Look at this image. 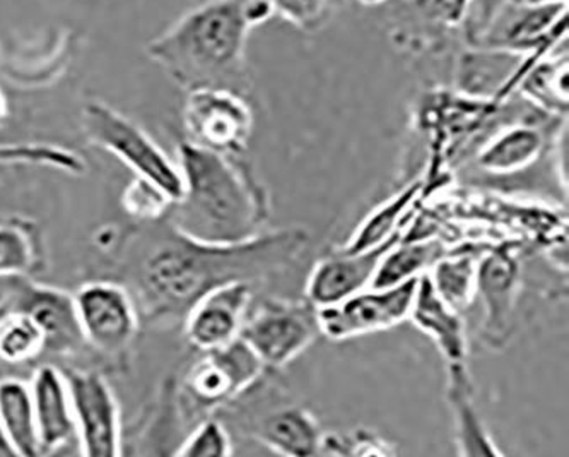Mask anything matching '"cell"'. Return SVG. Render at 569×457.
Listing matches in <instances>:
<instances>
[{
	"label": "cell",
	"instance_id": "6da1fadb",
	"mask_svg": "<svg viewBox=\"0 0 569 457\" xmlns=\"http://www.w3.org/2000/svg\"><path fill=\"white\" fill-rule=\"evenodd\" d=\"M307 228L266 230L240 244L199 242L167 220L133 266V287L152 322H178L203 295L231 281L260 285L284 275L310 247Z\"/></svg>",
	"mask_w": 569,
	"mask_h": 457
},
{
	"label": "cell",
	"instance_id": "7a4b0ae2",
	"mask_svg": "<svg viewBox=\"0 0 569 457\" xmlns=\"http://www.w3.org/2000/svg\"><path fill=\"white\" fill-rule=\"evenodd\" d=\"M177 165L183 193L164 216L180 234L199 242L240 244L267 230L272 201L257 171L243 157L181 141Z\"/></svg>",
	"mask_w": 569,
	"mask_h": 457
},
{
	"label": "cell",
	"instance_id": "3957f363",
	"mask_svg": "<svg viewBox=\"0 0 569 457\" xmlns=\"http://www.w3.org/2000/svg\"><path fill=\"white\" fill-rule=\"evenodd\" d=\"M250 30L243 2L209 0L149 41L146 52L183 90L228 88L244 93Z\"/></svg>",
	"mask_w": 569,
	"mask_h": 457
},
{
	"label": "cell",
	"instance_id": "277c9868",
	"mask_svg": "<svg viewBox=\"0 0 569 457\" xmlns=\"http://www.w3.org/2000/svg\"><path fill=\"white\" fill-rule=\"evenodd\" d=\"M267 372L266 365L240 338L219 350L200 351V357L174 386L187 430L206 418L216 417Z\"/></svg>",
	"mask_w": 569,
	"mask_h": 457
},
{
	"label": "cell",
	"instance_id": "5b68a950",
	"mask_svg": "<svg viewBox=\"0 0 569 457\" xmlns=\"http://www.w3.org/2000/svg\"><path fill=\"white\" fill-rule=\"evenodd\" d=\"M82 132L91 145L110 152L117 160L163 190L171 202L183 193V180L177 161L159 148L138 123L103 101H88L81 112Z\"/></svg>",
	"mask_w": 569,
	"mask_h": 457
},
{
	"label": "cell",
	"instance_id": "8992f818",
	"mask_svg": "<svg viewBox=\"0 0 569 457\" xmlns=\"http://www.w3.org/2000/svg\"><path fill=\"white\" fill-rule=\"evenodd\" d=\"M317 307L307 298H266L250 309L240 339L269 372H278L320 338Z\"/></svg>",
	"mask_w": 569,
	"mask_h": 457
},
{
	"label": "cell",
	"instance_id": "52a82bcc",
	"mask_svg": "<svg viewBox=\"0 0 569 457\" xmlns=\"http://www.w3.org/2000/svg\"><path fill=\"white\" fill-rule=\"evenodd\" d=\"M252 107L228 88H196L183 105L187 141L224 157H244L252 141Z\"/></svg>",
	"mask_w": 569,
	"mask_h": 457
},
{
	"label": "cell",
	"instance_id": "ba28073f",
	"mask_svg": "<svg viewBox=\"0 0 569 457\" xmlns=\"http://www.w3.org/2000/svg\"><path fill=\"white\" fill-rule=\"evenodd\" d=\"M418 279L389 288L368 287L339 304L317 309L320 335L330 341H349L407 322Z\"/></svg>",
	"mask_w": 569,
	"mask_h": 457
},
{
	"label": "cell",
	"instance_id": "9c48e42d",
	"mask_svg": "<svg viewBox=\"0 0 569 457\" xmlns=\"http://www.w3.org/2000/svg\"><path fill=\"white\" fill-rule=\"evenodd\" d=\"M521 268L513 247H488L477 259V291L485 309L479 339L491 351L508 348L517 331Z\"/></svg>",
	"mask_w": 569,
	"mask_h": 457
},
{
	"label": "cell",
	"instance_id": "30bf717a",
	"mask_svg": "<svg viewBox=\"0 0 569 457\" xmlns=\"http://www.w3.org/2000/svg\"><path fill=\"white\" fill-rule=\"evenodd\" d=\"M86 345L108 357L122 355L139 335V312L127 288L116 281L84 282L74 295Z\"/></svg>",
	"mask_w": 569,
	"mask_h": 457
},
{
	"label": "cell",
	"instance_id": "8fae6325",
	"mask_svg": "<svg viewBox=\"0 0 569 457\" xmlns=\"http://www.w3.org/2000/svg\"><path fill=\"white\" fill-rule=\"evenodd\" d=\"M221 411L237 413L240 434L247 435L272 453L281 456L320 454L326 430L320 427V421L313 413L300 403L279 401V398H276L274 405L269 408H253L241 399H234Z\"/></svg>",
	"mask_w": 569,
	"mask_h": 457
},
{
	"label": "cell",
	"instance_id": "7c38bea8",
	"mask_svg": "<svg viewBox=\"0 0 569 457\" xmlns=\"http://www.w3.org/2000/svg\"><path fill=\"white\" fill-rule=\"evenodd\" d=\"M66 380L79 453L86 457L122 456L119 403L108 380L94 370H69Z\"/></svg>",
	"mask_w": 569,
	"mask_h": 457
},
{
	"label": "cell",
	"instance_id": "4fadbf2b",
	"mask_svg": "<svg viewBox=\"0 0 569 457\" xmlns=\"http://www.w3.org/2000/svg\"><path fill=\"white\" fill-rule=\"evenodd\" d=\"M0 309L30 314L47 338V351L66 357L86 345L79 328L74 298L59 288L44 287L22 276L0 278Z\"/></svg>",
	"mask_w": 569,
	"mask_h": 457
},
{
	"label": "cell",
	"instance_id": "5bb4252c",
	"mask_svg": "<svg viewBox=\"0 0 569 457\" xmlns=\"http://www.w3.org/2000/svg\"><path fill=\"white\" fill-rule=\"evenodd\" d=\"M256 285L231 281L196 301L183 319V331L193 350L212 351L237 341L252 309Z\"/></svg>",
	"mask_w": 569,
	"mask_h": 457
},
{
	"label": "cell",
	"instance_id": "9a60e30c",
	"mask_svg": "<svg viewBox=\"0 0 569 457\" xmlns=\"http://www.w3.org/2000/svg\"><path fill=\"white\" fill-rule=\"evenodd\" d=\"M406 235H396L389 242L358 254L330 250L315 262L305 285V298L317 309L339 304L351 295L371 287L381 257Z\"/></svg>",
	"mask_w": 569,
	"mask_h": 457
},
{
	"label": "cell",
	"instance_id": "2e32d148",
	"mask_svg": "<svg viewBox=\"0 0 569 457\" xmlns=\"http://www.w3.org/2000/svg\"><path fill=\"white\" fill-rule=\"evenodd\" d=\"M555 141L549 145L548 132L536 123H510L477 142L470 163L486 177H517L530 170L540 158L551 155Z\"/></svg>",
	"mask_w": 569,
	"mask_h": 457
},
{
	"label": "cell",
	"instance_id": "e0dca14e",
	"mask_svg": "<svg viewBox=\"0 0 569 457\" xmlns=\"http://www.w3.org/2000/svg\"><path fill=\"white\" fill-rule=\"evenodd\" d=\"M30 387L41 456L57 453L72 439L78 440L66 374L56 365H40L31 377Z\"/></svg>",
	"mask_w": 569,
	"mask_h": 457
},
{
	"label": "cell",
	"instance_id": "ac0fdd59",
	"mask_svg": "<svg viewBox=\"0 0 569 457\" xmlns=\"http://www.w3.org/2000/svg\"><path fill=\"white\" fill-rule=\"evenodd\" d=\"M407 320L435 342L445 364H467L469 338L463 314L451 309L450 305L435 291L426 272L419 276L411 314Z\"/></svg>",
	"mask_w": 569,
	"mask_h": 457
},
{
	"label": "cell",
	"instance_id": "d6986e66",
	"mask_svg": "<svg viewBox=\"0 0 569 457\" xmlns=\"http://www.w3.org/2000/svg\"><path fill=\"white\" fill-rule=\"evenodd\" d=\"M469 365H447V401L453 418L455 446L460 456L501 457L492 435L477 409Z\"/></svg>",
	"mask_w": 569,
	"mask_h": 457
},
{
	"label": "cell",
	"instance_id": "ffe728a7",
	"mask_svg": "<svg viewBox=\"0 0 569 457\" xmlns=\"http://www.w3.org/2000/svg\"><path fill=\"white\" fill-rule=\"evenodd\" d=\"M426 180L415 179L407 183L400 192L378 205L370 215L352 231L345 244L336 247V252L358 254L375 249L390 238L406 231L407 223L412 218V209L421 198Z\"/></svg>",
	"mask_w": 569,
	"mask_h": 457
},
{
	"label": "cell",
	"instance_id": "44dd1931",
	"mask_svg": "<svg viewBox=\"0 0 569 457\" xmlns=\"http://www.w3.org/2000/svg\"><path fill=\"white\" fill-rule=\"evenodd\" d=\"M0 428L16 456H41L31 387L19 377L0 379Z\"/></svg>",
	"mask_w": 569,
	"mask_h": 457
},
{
	"label": "cell",
	"instance_id": "7402d4cb",
	"mask_svg": "<svg viewBox=\"0 0 569 457\" xmlns=\"http://www.w3.org/2000/svg\"><path fill=\"white\" fill-rule=\"evenodd\" d=\"M448 252L450 249L437 238H415L412 240V238L402 237L381 257L371 287H396L400 282L419 278Z\"/></svg>",
	"mask_w": 569,
	"mask_h": 457
},
{
	"label": "cell",
	"instance_id": "603a6c76",
	"mask_svg": "<svg viewBox=\"0 0 569 457\" xmlns=\"http://www.w3.org/2000/svg\"><path fill=\"white\" fill-rule=\"evenodd\" d=\"M479 256L469 249L450 250L426 272L435 291L457 312H466L476 301Z\"/></svg>",
	"mask_w": 569,
	"mask_h": 457
},
{
	"label": "cell",
	"instance_id": "cb8c5ba5",
	"mask_svg": "<svg viewBox=\"0 0 569 457\" xmlns=\"http://www.w3.org/2000/svg\"><path fill=\"white\" fill-rule=\"evenodd\" d=\"M47 354L40 324L18 309H0V364L19 367Z\"/></svg>",
	"mask_w": 569,
	"mask_h": 457
},
{
	"label": "cell",
	"instance_id": "d4e9b609",
	"mask_svg": "<svg viewBox=\"0 0 569 457\" xmlns=\"http://www.w3.org/2000/svg\"><path fill=\"white\" fill-rule=\"evenodd\" d=\"M517 88L549 116H566L568 110V62L539 60L521 76Z\"/></svg>",
	"mask_w": 569,
	"mask_h": 457
},
{
	"label": "cell",
	"instance_id": "484cf974",
	"mask_svg": "<svg viewBox=\"0 0 569 457\" xmlns=\"http://www.w3.org/2000/svg\"><path fill=\"white\" fill-rule=\"evenodd\" d=\"M0 163L52 168L74 177L84 176L88 170V163L78 151L59 145H49V142L0 145Z\"/></svg>",
	"mask_w": 569,
	"mask_h": 457
},
{
	"label": "cell",
	"instance_id": "4316f807",
	"mask_svg": "<svg viewBox=\"0 0 569 457\" xmlns=\"http://www.w3.org/2000/svg\"><path fill=\"white\" fill-rule=\"evenodd\" d=\"M37 262L33 234L22 225L0 223V278L24 276Z\"/></svg>",
	"mask_w": 569,
	"mask_h": 457
},
{
	"label": "cell",
	"instance_id": "83f0119b",
	"mask_svg": "<svg viewBox=\"0 0 569 457\" xmlns=\"http://www.w3.org/2000/svg\"><path fill=\"white\" fill-rule=\"evenodd\" d=\"M233 435L219 417H209L190 428L173 456L228 457L234 453Z\"/></svg>",
	"mask_w": 569,
	"mask_h": 457
},
{
	"label": "cell",
	"instance_id": "f1b7e54d",
	"mask_svg": "<svg viewBox=\"0 0 569 457\" xmlns=\"http://www.w3.org/2000/svg\"><path fill=\"white\" fill-rule=\"evenodd\" d=\"M396 446L371 428H351L346 431H326L320 454L332 456H393Z\"/></svg>",
	"mask_w": 569,
	"mask_h": 457
},
{
	"label": "cell",
	"instance_id": "f546056e",
	"mask_svg": "<svg viewBox=\"0 0 569 457\" xmlns=\"http://www.w3.org/2000/svg\"><path fill=\"white\" fill-rule=\"evenodd\" d=\"M171 205L173 202L163 190L141 177H133L132 182L123 189V209L138 220H164Z\"/></svg>",
	"mask_w": 569,
	"mask_h": 457
},
{
	"label": "cell",
	"instance_id": "4dcf8cb0",
	"mask_svg": "<svg viewBox=\"0 0 569 457\" xmlns=\"http://www.w3.org/2000/svg\"><path fill=\"white\" fill-rule=\"evenodd\" d=\"M274 14L298 30H317L326 19L329 0H270Z\"/></svg>",
	"mask_w": 569,
	"mask_h": 457
},
{
	"label": "cell",
	"instance_id": "1f68e13d",
	"mask_svg": "<svg viewBox=\"0 0 569 457\" xmlns=\"http://www.w3.org/2000/svg\"><path fill=\"white\" fill-rule=\"evenodd\" d=\"M472 0H415L421 14L437 23L457 27L466 19Z\"/></svg>",
	"mask_w": 569,
	"mask_h": 457
},
{
	"label": "cell",
	"instance_id": "d6a6232c",
	"mask_svg": "<svg viewBox=\"0 0 569 457\" xmlns=\"http://www.w3.org/2000/svg\"><path fill=\"white\" fill-rule=\"evenodd\" d=\"M243 12L248 24L253 28L266 23L267 19L274 14V9L270 0H247L243 2Z\"/></svg>",
	"mask_w": 569,
	"mask_h": 457
},
{
	"label": "cell",
	"instance_id": "836d02e7",
	"mask_svg": "<svg viewBox=\"0 0 569 457\" xmlns=\"http://www.w3.org/2000/svg\"><path fill=\"white\" fill-rule=\"evenodd\" d=\"M16 456L14 450H12L11 444L6 439L4 431L0 428V457Z\"/></svg>",
	"mask_w": 569,
	"mask_h": 457
},
{
	"label": "cell",
	"instance_id": "e575fe53",
	"mask_svg": "<svg viewBox=\"0 0 569 457\" xmlns=\"http://www.w3.org/2000/svg\"><path fill=\"white\" fill-rule=\"evenodd\" d=\"M521 4L529 6H568V0H523Z\"/></svg>",
	"mask_w": 569,
	"mask_h": 457
},
{
	"label": "cell",
	"instance_id": "d590c367",
	"mask_svg": "<svg viewBox=\"0 0 569 457\" xmlns=\"http://www.w3.org/2000/svg\"><path fill=\"white\" fill-rule=\"evenodd\" d=\"M6 117H8V101H6L4 93L0 90V126L4 123Z\"/></svg>",
	"mask_w": 569,
	"mask_h": 457
},
{
	"label": "cell",
	"instance_id": "8d00e7d4",
	"mask_svg": "<svg viewBox=\"0 0 569 457\" xmlns=\"http://www.w3.org/2000/svg\"><path fill=\"white\" fill-rule=\"evenodd\" d=\"M358 2L362 6H380L383 2H389V0H358Z\"/></svg>",
	"mask_w": 569,
	"mask_h": 457
},
{
	"label": "cell",
	"instance_id": "74e56055",
	"mask_svg": "<svg viewBox=\"0 0 569 457\" xmlns=\"http://www.w3.org/2000/svg\"><path fill=\"white\" fill-rule=\"evenodd\" d=\"M515 2H523V0H515Z\"/></svg>",
	"mask_w": 569,
	"mask_h": 457
}]
</instances>
